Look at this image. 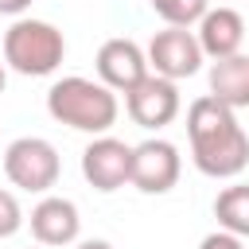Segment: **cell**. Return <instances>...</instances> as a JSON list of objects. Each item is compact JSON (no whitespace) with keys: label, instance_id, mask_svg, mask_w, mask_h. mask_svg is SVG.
I'll return each instance as SVG.
<instances>
[{"label":"cell","instance_id":"1","mask_svg":"<svg viewBox=\"0 0 249 249\" xmlns=\"http://www.w3.org/2000/svg\"><path fill=\"white\" fill-rule=\"evenodd\" d=\"M187 140L195 167L210 179H233L249 167V136L237 124V113L210 93L187 105Z\"/></svg>","mask_w":249,"mask_h":249},{"label":"cell","instance_id":"2","mask_svg":"<svg viewBox=\"0 0 249 249\" xmlns=\"http://www.w3.org/2000/svg\"><path fill=\"white\" fill-rule=\"evenodd\" d=\"M47 113L74 128V132H89V136H101L117 124V93L105 86V82H93V78H82V74H70V78H58L51 89H47Z\"/></svg>","mask_w":249,"mask_h":249},{"label":"cell","instance_id":"3","mask_svg":"<svg viewBox=\"0 0 249 249\" xmlns=\"http://www.w3.org/2000/svg\"><path fill=\"white\" fill-rule=\"evenodd\" d=\"M62 58H66V39L47 19L19 16L4 31V66L23 78H47L62 66Z\"/></svg>","mask_w":249,"mask_h":249},{"label":"cell","instance_id":"4","mask_svg":"<svg viewBox=\"0 0 249 249\" xmlns=\"http://www.w3.org/2000/svg\"><path fill=\"white\" fill-rule=\"evenodd\" d=\"M4 175L12 187H19L27 195H47L62 175L58 148L43 136H19L4 148Z\"/></svg>","mask_w":249,"mask_h":249},{"label":"cell","instance_id":"5","mask_svg":"<svg viewBox=\"0 0 249 249\" xmlns=\"http://www.w3.org/2000/svg\"><path fill=\"white\" fill-rule=\"evenodd\" d=\"M183 175V156L171 140L163 136H148L140 144H132V171H128V187H136L140 195H167Z\"/></svg>","mask_w":249,"mask_h":249},{"label":"cell","instance_id":"6","mask_svg":"<svg viewBox=\"0 0 249 249\" xmlns=\"http://www.w3.org/2000/svg\"><path fill=\"white\" fill-rule=\"evenodd\" d=\"M124 109L132 117V124L148 128V132H160L167 128L179 109H183V97H179V82L171 78H160V74H144L132 89H124Z\"/></svg>","mask_w":249,"mask_h":249},{"label":"cell","instance_id":"7","mask_svg":"<svg viewBox=\"0 0 249 249\" xmlns=\"http://www.w3.org/2000/svg\"><path fill=\"white\" fill-rule=\"evenodd\" d=\"M144 54H148V70L160 74V78H171V82H183V78L198 74L202 62H206V54H202V47H198L191 27H163V31H156Z\"/></svg>","mask_w":249,"mask_h":249},{"label":"cell","instance_id":"8","mask_svg":"<svg viewBox=\"0 0 249 249\" xmlns=\"http://www.w3.org/2000/svg\"><path fill=\"white\" fill-rule=\"evenodd\" d=\"M128 171H132V144H124V140H117L109 132H101V136H93L86 144L82 175H86V183L93 191H101V195L121 191L128 183Z\"/></svg>","mask_w":249,"mask_h":249},{"label":"cell","instance_id":"9","mask_svg":"<svg viewBox=\"0 0 249 249\" xmlns=\"http://www.w3.org/2000/svg\"><path fill=\"white\" fill-rule=\"evenodd\" d=\"M27 226H31V237H35L39 245H47V249H66V245H74L78 233H82V214H78V206H74L66 195H43V198L31 206Z\"/></svg>","mask_w":249,"mask_h":249},{"label":"cell","instance_id":"10","mask_svg":"<svg viewBox=\"0 0 249 249\" xmlns=\"http://www.w3.org/2000/svg\"><path fill=\"white\" fill-rule=\"evenodd\" d=\"M93 66H97V82H105L113 93H124L148 74V54H144L140 43H132L124 35H113L97 47Z\"/></svg>","mask_w":249,"mask_h":249},{"label":"cell","instance_id":"11","mask_svg":"<svg viewBox=\"0 0 249 249\" xmlns=\"http://www.w3.org/2000/svg\"><path fill=\"white\" fill-rule=\"evenodd\" d=\"M195 39L206 58H226L237 54L245 43V19L233 8H206V16L195 23Z\"/></svg>","mask_w":249,"mask_h":249},{"label":"cell","instance_id":"12","mask_svg":"<svg viewBox=\"0 0 249 249\" xmlns=\"http://www.w3.org/2000/svg\"><path fill=\"white\" fill-rule=\"evenodd\" d=\"M210 97L230 105L233 113L249 105V54H226L210 66Z\"/></svg>","mask_w":249,"mask_h":249},{"label":"cell","instance_id":"13","mask_svg":"<svg viewBox=\"0 0 249 249\" xmlns=\"http://www.w3.org/2000/svg\"><path fill=\"white\" fill-rule=\"evenodd\" d=\"M214 218H218V230L249 237V183L222 187L218 198H214Z\"/></svg>","mask_w":249,"mask_h":249},{"label":"cell","instance_id":"14","mask_svg":"<svg viewBox=\"0 0 249 249\" xmlns=\"http://www.w3.org/2000/svg\"><path fill=\"white\" fill-rule=\"evenodd\" d=\"M148 4L167 27H195L210 8V0H148Z\"/></svg>","mask_w":249,"mask_h":249},{"label":"cell","instance_id":"15","mask_svg":"<svg viewBox=\"0 0 249 249\" xmlns=\"http://www.w3.org/2000/svg\"><path fill=\"white\" fill-rule=\"evenodd\" d=\"M19 226H23V206H19V198L0 187V237L19 233Z\"/></svg>","mask_w":249,"mask_h":249},{"label":"cell","instance_id":"16","mask_svg":"<svg viewBox=\"0 0 249 249\" xmlns=\"http://www.w3.org/2000/svg\"><path fill=\"white\" fill-rule=\"evenodd\" d=\"M198 249H245V237H237L230 230H214V233H206L198 241Z\"/></svg>","mask_w":249,"mask_h":249},{"label":"cell","instance_id":"17","mask_svg":"<svg viewBox=\"0 0 249 249\" xmlns=\"http://www.w3.org/2000/svg\"><path fill=\"white\" fill-rule=\"evenodd\" d=\"M35 0H0V16H12V19H19L27 8H31Z\"/></svg>","mask_w":249,"mask_h":249},{"label":"cell","instance_id":"18","mask_svg":"<svg viewBox=\"0 0 249 249\" xmlns=\"http://www.w3.org/2000/svg\"><path fill=\"white\" fill-rule=\"evenodd\" d=\"M74 249H113L105 237H89V241H74Z\"/></svg>","mask_w":249,"mask_h":249},{"label":"cell","instance_id":"19","mask_svg":"<svg viewBox=\"0 0 249 249\" xmlns=\"http://www.w3.org/2000/svg\"><path fill=\"white\" fill-rule=\"evenodd\" d=\"M4 82H8V74H4V62H0V93H4Z\"/></svg>","mask_w":249,"mask_h":249},{"label":"cell","instance_id":"20","mask_svg":"<svg viewBox=\"0 0 249 249\" xmlns=\"http://www.w3.org/2000/svg\"><path fill=\"white\" fill-rule=\"evenodd\" d=\"M39 249H47V245H39Z\"/></svg>","mask_w":249,"mask_h":249}]
</instances>
